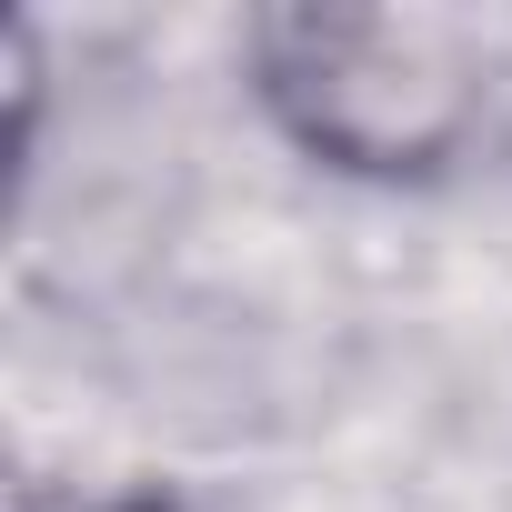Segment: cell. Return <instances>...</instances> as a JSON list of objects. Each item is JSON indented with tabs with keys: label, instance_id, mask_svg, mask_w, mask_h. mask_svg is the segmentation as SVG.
Returning a JSON list of instances; mask_svg holds the SVG:
<instances>
[{
	"label": "cell",
	"instance_id": "obj_1",
	"mask_svg": "<svg viewBox=\"0 0 512 512\" xmlns=\"http://www.w3.org/2000/svg\"><path fill=\"white\" fill-rule=\"evenodd\" d=\"M251 91L312 161L422 181L482 121V51L422 11H272L251 21Z\"/></svg>",
	"mask_w": 512,
	"mask_h": 512
},
{
	"label": "cell",
	"instance_id": "obj_2",
	"mask_svg": "<svg viewBox=\"0 0 512 512\" xmlns=\"http://www.w3.org/2000/svg\"><path fill=\"white\" fill-rule=\"evenodd\" d=\"M71 512H181L171 492H111V502H71Z\"/></svg>",
	"mask_w": 512,
	"mask_h": 512
}]
</instances>
